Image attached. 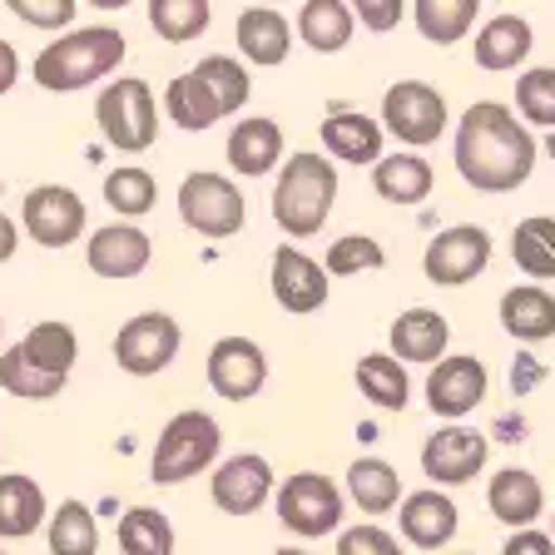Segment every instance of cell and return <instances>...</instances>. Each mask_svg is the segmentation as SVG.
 I'll return each mask as SVG.
<instances>
[{
	"label": "cell",
	"instance_id": "45",
	"mask_svg": "<svg viewBox=\"0 0 555 555\" xmlns=\"http://www.w3.org/2000/svg\"><path fill=\"white\" fill-rule=\"evenodd\" d=\"M352 15H358V21L362 25H367V30H392V25L397 21H402V0H358V11H352Z\"/></svg>",
	"mask_w": 555,
	"mask_h": 555
},
{
	"label": "cell",
	"instance_id": "6",
	"mask_svg": "<svg viewBox=\"0 0 555 555\" xmlns=\"http://www.w3.org/2000/svg\"><path fill=\"white\" fill-rule=\"evenodd\" d=\"M179 219L189 223L194 233L204 238H229V233L243 229V194L233 179L223 173H189L184 184H179Z\"/></svg>",
	"mask_w": 555,
	"mask_h": 555
},
{
	"label": "cell",
	"instance_id": "27",
	"mask_svg": "<svg viewBox=\"0 0 555 555\" xmlns=\"http://www.w3.org/2000/svg\"><path fill=\"white\" fill-rule=\"evenodd\" d=\"M40 516H46V491L30 476H0V535L21 541L40 526Z\"/></svg>",
	"mask_w": 555,
	"mask_h": 555
},
{
	"label": "cell",
	"instance_id": "1",
	"mask_svg": "<svg viewBox=\"0 0 555 555\" xmlns=\"http://www.w3.org/2000/svg\"><path fill=\"white\" fill-rule=\"evenodd\" d=\"M535 139L496 100H476L456 129V173L476 194H511L531 179Z\"/></svg>",
	"mask_w": 555,
	"mask_h": 555
},
{
	"label": "cell",
	"instance_id": "16",
	"mask_svg": "<svg viewBox=\"0 0 555 555\" xmlns=\"http://www.w3.org/2000/svg\"><path fill=\"white\" fill-rule=\"evenodd\" d=\"M486 397V367L476 358H441L427 377V406L437 416H466Z\"/></svg>",
	"mask_w": 555,
	"mask_h": 555
},
{
	"label": "cell",
	"instance_id": "38",
	"mask_svg": "<svg viewBox=\"0 0 555 555\" xmlns=\"http://www.w3.org/2000/svg\"><path fill=\"white\" fill-rule=\"evenodd\" d=\"M0 387L11 397H35V402H46V397L65 392V377H46L21 347H11V352H0Z\"/></svg>",
	"mask_w": 555,
	"mask_h": 555
},
{
	"label": "cell",
	"instance_id": "21",
	"mask_svg": "<svg viewBox=\"0 0 555 555\" xmlns=\"http://www.w3.org/2000/svg\"><path fill=\"white\" fill-rule=\"evenodd\" d=\"M402 535L422 551H437L456 535V506H451L441 491H416L402 506Z\"/></svg>",
	"mask_w": 555,
	"mask_h": 555
},
{
	"label": "cell",
	"instance_id": "3",
	"mask_svg": "<svg viewBox=\"0 0 555 555\" xmlns=\"http://www.w3.org/2000/svg\"><path fill=\"white\" fill-rule=\"evenodd\" d=\"M337 204V169L323 154H288L283 173H278L273 189V219L283 233L293 238H308L327 223Z\"/></svg>",
	"mask_w": 555,
	"mask_h": 555
},
{
	"label": "cell",
	"instance_id": "46",
	"mask_svg": "<svg viewBox=\"0 0 555 555\" xmlns=\"http://www.w3.org/2000/svg\"><path fill=\"white\" fill-rule=\"evenodd\" d=\"M506 555H555V541L541 531H516L506 541Z\"/></svg>",
	"mask_w": 555,
	"mask_h": 555
},
{
	"label": "cell",
	"instance_id": "9",
	"mask_svg": "<svg viewBox=\"0 0 555 555\" xmlns=\"http://www.w3.org/2000/svg\"><path fill=\"white\" fill-rule=\"evenodd\" d=\"M179 352V323L169 312H139L119 327L115 337V362L129 372V377H154L164 372Z\"/></svg>",
	"mask_w": 555,
	"mask_h": 555
},
{
	"label": "cell",
	"instance_id": "40",
	"mask_svg": "<svg viewBox=\"0 0 555 555\" xmlns=\"http://www.w3.org/2000/svg\"><path fill=\"white\" fill-rule=\"evenodd\" d=\"M208 0H154L150 5V25L164 35V40H194L198 30L208 25Z\"/></svg>",
	"mask_w": 555,
	"mask_h": 555
},
{
	"label": "cell",
	"instance_id": "26",
	"mask_svg": "<svg viewBox=\"0 0 555 555\" xmlns=\"http://www.w3.org/2000/svg\"><path fill=\"white\" fill-rule=\"evenodd\" d=\"M526 55H531V25L520 15H496L476 35V65L481 69H516Z\"/></svg>",
	"mask_w": 555,
	"mask_h": 555
},
{
	"label": "cell",
	"instance_id": "49",
	"mask_svg": "<svg viewBox=\"0 0 555 555\" xmlns=\"http://www.w3.org/2000/svg\"><path fill=\"white\" fill-rule=\"evenodd\" d=\"M545 154H551V159H555V134H551V139H545Z\"/></svg>",
	"mask_w": 555,
	"mask_h": 555
},
{
	"label": "cell",
	"instance_id": "48",
	"mask_svg": "<svg viewBox=\"0 0 555 555\" xmlns=\"http://www.w3.org/2000/svg\"><path fill=\"white\" fill-rule=\"evenodd\" d=\"M15 243H21V233H15V223L5 219V214H0V263L15 258Z\"/></svg>",
	"mask_w": 555,
	"mask_h": 555
},
{
	"label": "cell",
	"instance_id": "19",
	"mask_svg": "<svg viewBox=\"0 0 555 555\" xmlns=\"http://www.w3.org/2000/svg\"><path fill=\"white\" fill-rule=\"evenodd\" d=\"M501 327H506L516 343H545L555 333V298L535 283L526 288H511L501 298Z\"/></svg>",
	"mask_w": 555,
	"mask_h": 555
},
{
	"label": "cell",
	"instance_id": "11",
	"mask_svg": "<svg viewBox=\"0 0 555 555\" xmlns=\"http://www.w3.org/2000/svg\"><path fill=\"white\" fill-rule=\"evenodd\" d=\"M25 233L46 248H69L85 229V198L65 184H40L25 194Z\"/></svg>",
	"mask_w": 555,
	"mask_h": 555
},
{
	"label": "cell",
	"instance_id": "35",
	"mask_svg": "<svg viewBox=\"0 0 555 555\" xmlns=\"http://www.w3.org/2000/svg\"><path fill=\"white\" fill-rule=\"evenodd\" d=\"M358 387L367 402L387 406V412H402L406 406V372L392 352H367V358L358 362Z\"/></svg>",
	"mask_w": 555,
	"mask_h": 555
},
{
	"label": "cell",
	"instance_id": "2",
	"mask_svg": "<svg viewBox=\"0 0 555 555\" xmlns=\"http://www.w3.org/2000/svg\"><path fill=\"white\" fill-rule=\"evenodd\" d=\"M119 60H125V35L109 30V25H90V30L60 35L55 46L40 50L35 55V80L55 94H69L104 80Z\"/></svg>",
	"mask_w": 555,
	"mask_h": 555
},
{
	"label": "cell",
	"instance_id": "23",
	"mask_svg": "<svg viewBox=\"0 0 555 555\" xmlns=\"http://www.w3.org/2000/svg\"><path fill=\"white\" fill-rule=\"evenodd\" d=\"M288 46H293V30L278 11L248 5V11L238 15V50L254 60V65H283V60H288Z\"/></svg>",
	"mask_w": 555,
	"mask_h": 555
},
{
	"label": "cell",
	"instance_id": "32",
	"mask_svg": "<svg viewBox=\"0 0 555 555\" xmlns=\"http://www.w3.org/2000/svg\"><path fill=\"white\" fill-rule=\"evenodd\" d=\"M511 258L520 273L531 278H555V219H520L511 233Z\"/></svg>",
	"mask_w": 555,
	"mask_h": 555
},
{
	"label": "cell",
	"instance_id": "25",
	"mask_svg": "<svg viewBox=\"0 0 555 555\" xmlns=\"http://www.w3.org/2000/svg\"><path fill=\"white\" fill-rule=\"evenodd\" d=\"M372 184L387 204H422L431 194V164L422 154H387L372 169Z\"/></svg>",
	"mask_w": 555,
	"mask_h": 555
},
{
	"label": "cell",
	"instance_id": "50",
	"mask_svg": "<svg viewBox=\"0 0 555 555\" xmlns=\"http://www.w3.org/2000/svg\"><path fill=\"white\" fill-rule=\"evenodd\" d=\"M273 555H308V551H273Z\"/></svg>",
	"mask_w": 555,
	"mask_h": 555
},
{
	"label": "cell",
	"instance_id": "30",
	"mask_svg": "<svg viewBox=\"0 0 555 555\" xmlns=\"http://www.w3.org/2000/svg\"><path fill=\"white\" fill-rule=\"evenodd\" d=\"M21 352H25V358H30L40 372H46V377H69L80 343H75V327H69V323H35L30 333H25Z\"/></svg>",
	"mask_w": 555,
	"mask_h": 555
},
{
	"label": "cell",
	"instance_id": "33",
	"mask_svg": "<svg viewBox=\"0 0 555 555\" xmlns=\"http://www.w3.org/2000/svg\"><path fill=\"white\" fill-rule=\"evenodd\" d=\"M164 109H169V119L179 129H208L219 125V104H214V94L198 85V75L189 69V75H173L169 90H164Z\"/></svg>",
	"mask_w": 555,
	"mask_h": 555
},
{
	"label": "cell",
	"instance_id": "29",
	"mask_svg": "<svg viewBox=\"0 0 555 555\" xmlns=\"http://www.w3.org/2000/svg\"><path fill=\"white\" fill-rule=\"evenodd\" d=\"M347 491H352L358 511H367V516H382V511L397 506V496H402V481H397V472L387 462H377V456H362V462L347 466Z\"/></svg>",
	"mask_w": 555,
	"mask_h": 555
},
{
	"label": "cell",
	"instance_id": "31",
	"mask_svg": "<svg viewBox=\"0 0 555 555\" xmlns=\"http://www.w3.org/2000/svg\"><path fill=\"white\" fill-rule=\"evenodd\" d=\"M412 21L431 46H456L476 21V0H416Z\"/></svg>",
	"mask_w": 555,
	"mask_h": 555
},
{
	"label": "cell",
	"instance_id": "47",
	"mask_svg": "<svg viewBox=\"0 0 555 555\" xmlns=\"http://www.w3.org/2000/svg\"><path fill=\"white\" fill-rule=\"evenodd\" d=\"M15 75H21V55H15V46H5V40H0V94L15 85Z\"/></svg>",
	"mask_w": 555,
	"mask_h": 555
},
{
	"label": "cell",
	"instance_id": "37",
	"mask_svg": "<svg viewBox=\"0 0 555 555\" xmlns=\"http://www.w3.org/2000/svg\"><path fill=\"white\" fill-rule=\"evenodd\" d=\"M50 551L55 555H94L100 551V526H94V511L80 501H65L50 520Z\"/></svg>",
	"mask_w": 555,
	"mask_h": 555
},
{
	"label": "cell",
	"instance_id": "22",
	"mask_svg": "<svg viewBox=\"0 0 555 555\" xmlns=\"http://www.w3.org/2000/svg\"><path fill=\"white\" fill-rule=\"evenodd\" d=\"M447 337H451V327H447L441 312L412 308V312H402V318L392 323V352L402 362H441Z\"/></svg>",
	"mask_w": 555,
	"mask_h": 555
},
{
	"label": "cell",
	"instance_id": "42",
	"mask_svg": "<svg viewBox=\"0 0 555 555\" xmlns=\"http://www.w3.org/2000/svg\"><path fill=\"white\" fill-rule=\"evenodd\" d=\"M516 104L531 125H545L555 134V69H526L516 80Z\"/></svg>",
	"mask_w": 555,
	"mask_h": 555
},
{
	"label": "cell",
	"instance_id": "28",
	"mask_svg": "<svg viewBox=\"0 0 555 555\" xmlns=\"http://www.w3.org/2000/svg\"><path fill=\"white\" fill-rule=\"evenodd\" d=\"M298 35L312 50L333 55V50H343L352 40V5L347 0H308L298 11Z\"/></svg>",
	"mask_w": 555,
	"mask_h": 555
},
{
	"label": "cell",
	"instance_id": "7",
	"mask_svg": "<svg viewBox=\"0 0 555 555\" xmlns=\"http://www.w3.org/2000/svg\"><path fill=\"white\" fill-rule=\"evenodd\" d=\"M278 516L293 535H327L343 520V491L318 472H293L278 491Z\"/></svg>",
	"mask_w": 555,
	"mask_h": 555
},
{
	"label": "cell",
	"instance_id": "18",
	"mask_svg": "<svg viewBox=\"0 0 555 555\" xmlns=\"http://www.w3.org/2000/svg\"><path fill=\"white\" fill-rule=\"evenodd\" d=\"M486 506H491V516L506 520V526H531L535 516L545 511V491L541 481H535L531 472H520V466H506V472L491 476V486H486Z\"/></svg>",
	"mask_w": 555,
	"mask_h": 555
},
{
	"label": "cell",
	"instance_id": "4",
	"mask_svg": "<svg viewBox=\"0 0 555 555\" xmlns=\"http://www.w3.org/2000/svg\"><path fill=\"white\" fill-rule=\"evenodd\" d=\"M219 422L208 412H179L169 422V427L159 431V447H154V481L159 486H179L189 481V476L208 472L214 466V456H219Z\"/></svg>",
	"mask_w": 555,
	"mask_h": 555
},
{
	"label": "cell",
	"instance_id": "20",
	"mask_svg": "<svg viewBox=\"0 0 555 555\" xmlns=\"http://www.w3.org/2000/svg\"><path fill=\"white\" fill-rule=\"evenodd\" d=\"M323 150L347 164H377L382 159V125L352 109H337L323 119Z\"/></svg>",
	"mask_w": 555,
	"mask_h": 555
},
{
	"label": "cell",
	"instance_id": "13",
	"mask_svg": "<svg viewBox=\"0 0 555 555\" xmlns=\"http://www.w3.org/2000/svg\"><path fill=\"white\" fill-rule=\"evenodd\" d=\"M273 491V466L254 451H243V456H229V462L214 472V506L229 511V516H254L258 506L268 501Z\"/></svg>",
	"mask_w": 555,
	"mask_h": 555
},
{
	"label": "cell",
	"instance_id": "24",
	"mask_svg": "<svg viewBox=\"0 0 555 555\" xmlns=\"http://www.w3.org/2000/svg\"><path fill=\"white\" fill-rule=\"evenodd\" d=\"M278 154H283V129L273 119H238V129L229 134V164L248 179L273 169Z\"/></svg>",
	"mask_w": 555,
	"mask_h": 555
},
{
	"label": "cell",
	"instance_id": "14",
	"mask_svg": "<svg viewBox=\"0 0 555 555\" xmlns=\"http://www.w3.org/2000/svg\"><path fill=\"white\" fill-rule=\"evenodd\" d=\"M481 466H486V437L481 431L447 427V431H431V441L422 447V472H427L431 481H441V486L472 481Z\"/></svg>",
	"mask_w": 555,
	"mask_h": 555
},
{
	"label": "cell",
	"instance_id": "10",
	"mask_svg": "<svg viewBox=\"0 0 555 555\" xmlns=\"http://www.w3.org/2000/svg\"><path fill=\"white\" fill-rule=\"evenodd\" d=\"M427 278L441 283V288H462L476 273H486L491 263V233L476 229V223H462V229H447L427 243Z\"/></svg>",
	"mask_w": 555,
	"mask_h": 555
},
{
	"label": "cell",
	"instance_id": "51",
	"mask_svg": "<svg viewBox=\"0 0 555 555\" xmlns=\"http://www.w3.org/2000/svg\"><path fill=\"white\" fill-rule=\"evenodd\" d=\"M0 555H5V551H0Z\"/></svg>",
	"mask_w": 555,
	"mask_h": 555
},
{
	"label": "cell",
	"instance_id": "8",
	"mask_svg": "<svg viewBox=\"0 0 555 555\" xmlns=\"http://www.w3.org/2000/svg\"><path fill=\"white\" fill-rule=\"evenodd\" d=\"M382 119L402 144H437L447 129V100L422 80H397L382 94Z\"/></svg>",
	"mask_w": 555,
	"mask_h": 555
},
{
	"label": "cell",
	"instance_id": "17",
	"mask_svg": "<svg viewBox=\"0 0 555 555\" xmlns=\"http://www.w3.org/2000/svg\"><path fill=\"white\" fill-rule=\"evenodd\" d=\"M273 298L288 312H318L327 302V268H318V258H308L302 248H278Z\"/></svg>",
	"mask_w": 555,
	"mask_h": 555
},
{
	"label": "cell",
	"instance_id": "41",
	"mask_svg": "<svg viewBox=\"0 0 555 555\" xmlns=\"http://www.w3.org/2000/svg\"><path fill=\"white\" fill-rule=\"evenodd\" d=\"M104 204L125 214V219H139L154 208V173L150 169H115L104 179Z\"/></svg>",
	"mask_w": 555,
	"mask_h": 555
},
{
	"label": "cell",
	"instance_id": "43",
	"mask_svg": "<svg viewBox=\"0 0 555 555\" xmlns=\"http://www.w3.org/2000/svg\"><path fill=\"white\" fill-rule=\"evenodd\" d=\"M337 555H402V551L382 526H352V531L337 535Z\"/></svg>",
	"mask_w": 555,
	"mask_h": 555
},
{
	"label": "cell",
	"instance_id": "12",
	"mask_svg": "<svg viewBox=\"0 0 555 555\" xmlns=\"http://www.w3.org/2000/svg\"><path fill=\"white\" fill-rule=\"evenodd\" d=\"M268 377V362H263V347L248 343V337H219L214 352H208V387L229 402H248L258 397Z\"/></svg>",
	"mask_w": 555,
	"mask_h": 555
},
{
	"label": "cell",
	"instance_id": "36",
	"mask_svg": "<svg viewBox=\"0 0 555 555\" xmlns=\"http://www.w3.org/2000/svg\"><path fill=\"white\" fill-rule=\"evenodd\" d=\"M194 75H198V85L214 94L219 115H233V109H243V104H248V69H243L238 60L208 55V60H198V65H194Z\"/></svg>",
	"mask_w": 555,
	"mask_h": 555
},
{
	"label": "cell",
	"instance_id": "5",
	"mask_svg": "<svg viewBox=\"0 0 555 555\" xmlns=\"http://www.w3.org/2000/svg\"><path fill=\"white\" fill-rule=\"evenodd\" d=\"M94 119H100V134L119 154H139L159 139V109H154V90L144 80L104 85L100 104H94Z\"/></svg>",
	"mask_w": 555,
	"mask_h": 555
},
{
	"label": "cell",
	"instance_id": "15",
	"mask_svg": "<svg viewBox=\"0 0 555 555\" xmlns=\"http://www.w3.org/2000/svg\"><path fill=\"white\" fill-rule=\"evenodd\" d=\"M85 258H90V273H100V278H134L150 268L154 248H150V233L144 229H134V223H109V229L90 233Z\"/></svg>",
	"mask_w": 555,
	"mask_h": 555
},
{
	"label": "cell",
	"instance_id": "44",
	"mask_svg": "<svg viewBox=\"0 0 555 555\" xmlns=\"http://www.w3.org/2000/svg\"><path fill=\"white\" fill-rule=\"evenodd\" d=\"M21 21H30V25H65V21H75V0H15L11 5Z\"/></svg>",
	"mask_w": 555,
	"mask_h": 555
},
{
	"label": "cell",
	"instance_id": "34",
	"mask_svg": "<svg viewBox=\"0 0 555 555\" xmlns=\"http://www.w3.org/2000/svg\"><path fill=\"white\" fill-rule=\"evenodd\" d=\"M119 551L125 555H169L173 551V526L164 511L134 506L119 516Z\"/></svg>",
	"mask_w": 555,
	"mask_h": 555
},
{
	"label": "cell",
	"instance_id": "39",
	"mask_svg": "<svg viewBox=\"0 0 555 555\" xmlns=\"http://www.w3.org/2000/svg\"><path fill=\"white\" fill-rule=\"evenodd\" d=\"M387 263V254H382V243L377 238H367V233H343V238L327 248V258H323V268H327V278H358V273H377V268Z\"/></svg>",
	"mask_w": 555,
	"mask_h": 555
}]
</instances>
